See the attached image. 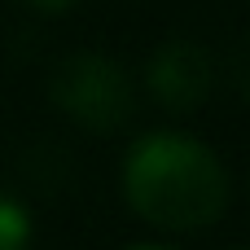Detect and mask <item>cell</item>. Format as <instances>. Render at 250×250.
<instances>
[{"mask_svg": "<svg viewBox=\"0 0 250 250\" xmlns=\"http://www.w3.org/2000/svg\"><path fill=\"white\" fill-rule=\"evenodd\" d=\"M48 101L75 127H83L92 136H110L132 123L136 83L105 53H66L48 70Z\"/></svg>", "mask_w": 250, "mask_h": 250, "instance_id": "2", "label": "cell"}, {"mask_svg": "<svg viewBox=\"0 0 250 250\" xmlns=\"http://www.w3.org/2000/svg\"><path fill=\"white\" fill-rule=\"evenodd\" d=\"M127 250H176V246H154V242H136V246H127Z\"/></svg>", "mask_w": 250, "mask_h": 250, "instance_id": "7", "label": "cell"}, {"mask_svg": "<svg viewBox=\"0 0 250 250\" xmlns=\"http://www.w3.org/2000/svg\"><path fill=\"white\" fill-rule=\"evenodd\" d=\"M26 242H31V215L9 189H0V250H26Z\"/></svg>", "mask_w": 250, "mask_h": 250, "instance_id": "4", "label": "cell"}, {"mask_svg": "<svg viewBox=\"0 0 250 250\" xmlns=\"http://www.w3.org/2000/svg\"><path fill=\"white\" fill-rule=\"evenodd\" d=\"M237 250H250V246H237Z\"/></svg>", "mask_w": 250, "mask_h": 250, "instance_id": "8", "label": "cell"}, {"mask_svg": "<svg viewBox=\"0 0 250 250\" xmlns=\"http://www.w3.org/2000/svg\"><path fill=\"white\" fill-rule=\"evenodd\" d=\"M145 88L167 114H193L215 92V57L198 40H163L145 57Z\"/></svg>", "mask_w": 250, "mask_h": 250, "instance_id": "3", "label": "cell"}, {"mask_svg": "<svg viewBox=\"0 0 250 250\" xmlns=\"http://www.w3.org/2000/svg\"><path fill=\"white\" fill-rule=\"evenodd\" d=\"M22 4H31L35 13H66V9H75L79 0H22Z\"/></svg>", "mask_w": 250, "mask_h": 250, "instance_id": "6", "label": "cell"}, {"mask_svg": "<svg viewBox=\"0 0 250 250\" xmlns=\"http://www.w3.org/2000/svg\"><path fill=\"white\" fill-rule=\"evenodd\" d=\"M127 207L167 233H193L224 215L229 171L220 154L189 132H149L123 158Z\"/></svg>", "mask_w": 250, "mask_h": 250, "instance_id": "1", "label": "cell"}, {"mask_svg": "<svg viewBox=\"0 0 250 250\" xmlns=\"http://www.w3.org/2000/svg\"><path fill=\"white\" fill-rule=\"evenodd\" d=\"M229 79H233V88L242 92L250 101V35L233 48V62H229Z\"/></svg>", "mask_w": 250, "mask_h": 250, "instance_id": "5", "label": "cell"}]
</instances>
